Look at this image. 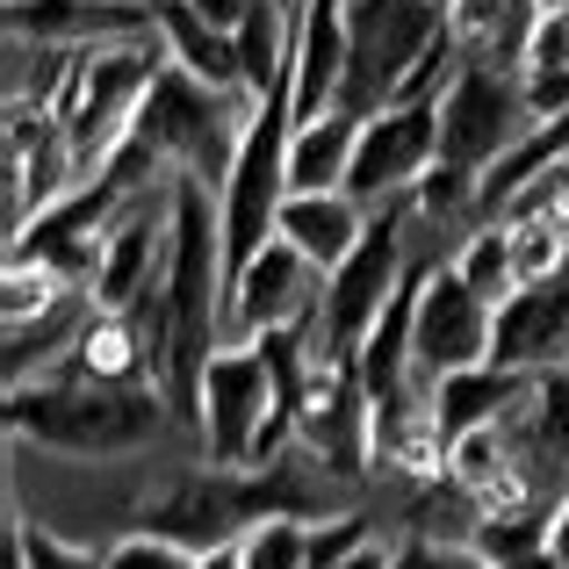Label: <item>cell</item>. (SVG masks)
I'll return each instance as SVG.
<instances>
[{
	"label": "cell",
	"mask_w": 569,
	"mask_h": 569,
	"mask_svg": "<svg viewBox=\"0 0 569 569\" xmlns=\"http://www.w3.org/2000/svg\"><path fill=\"white\" fill-rule=\"evenodd\" d=\"M167 389L152 382H87L72 368L58 376H22L8 382L0 426L8 440L43 447V455H72V461H123L144 455L167 426Z\"/></svg>",
	"instance_id": "1"
},
{
	"label": "cell",
	"mask_w": 569,
	"mask_h": 569,
	"mask_svg": "<svg viewBox=\"0 0 569 569\" xmlns=\"http://www.w3.org/2000/svg\"><path fill=\"white\" fill-rule=\"evenodd\" d=\"M238 130L231 123V94H217V87H202L188 66H159L152 94L138 101V116H130V130L116 138V152L101 159L94 173H109L123 194H144V188H167L173 173H194V181L223 188V173H231V152H238Z\"/></svg>",
	"instance_id": "2"
},
{
	"label": "cell",
	"mask_w": 569,
	"mask_h": 569,
	"mask_svg": "<svg viewBox=\"0 0 569 569\" xmlns=\"http://www.w3.org/2000/svg\"><path fill=\"white\" fill-rule=\"evenodd\" d=\"M274 512L325 519V483L296 461H267V469H223V461H188V469H159L138 498V527H159L188 548L238 541Z\"/></svg>",
	"instance_id": "3"
},
{
	"label": "cell",
	"mask_w": 569,
	"mask_h": 569,
	"mask_svg": "<svg viewBox=\"0 0 569 569\" xmlns=\"http://www.w3.org/2000/svg\"><path fill=\"white\" fill-rule=\"evenodd\" d=\"M159 66H167V43H159V37L80 43V51H66L51 66V80H43L37 94H43V109L58 116V130H66L72 167H80V173H94L101 159L116 152V138L130 130L138 101L152 94Z\"/></svg>",
	"instance_id": "4"
},
{
	"label": "cell",
	"mask_w": 569,
	"mask_h": 569,
	"mask_svg": "<svg viewBox=\"0 0 569 569\" xmlns=\"http://www.w3.org/2000/svg\"><path fill=\"white\" fill-rule=\"evenodd\" d=\"M397 281H403V209L389 202V209L368 217L361 246H353L347 260L325 274V296H318V353L353 361V353H361V339L376 332V318L389 310Z\"/></svg>",
	"instance_id": "5"
},
{
	"label": "cell",
	"mask_w": 569,
	"mask_h": 569,
	"mask_svg": "<svg viewBox=\"0 0 569 569\" xmlns=\"http://www.w3.org/2000/svg\"><path fill=\"white\" fill-rule=\"evenodd\" d=\"M527 123L533 116H527L519 80H505L490 58H461L455 80L440 87V167L476 173V188H483V173L512 152Z\"/></svg>",
	"instance_id": "6"
},
{
	"label": "cell",
	"mask_w": 569,
	"mask_h": 569,
	"mask_svg": "<svg viewBox=\"0 0 569 569\" xmlns=\"http://www.w3.org/2000/svg\"><path fill=\"white\" fill-rule=\"evenodd\" d=\"M194 432L223 469H246L260 432H274V368L252 339H223L209 353L202 389H194Z\"/></svg>",
	"instance_id": "7"
},
{
	"label": "cell",
	"mask_w": 569,
	"mask_h": 569,
	"mask_svg": "<svg viewBox=\"0 0 569 569\" xmlns=\"http://www.w3.org/2000/svg\"><path fill=\"white\" fill-rule=\"evenodd\" d=\"M440 29H447L440 0H353V51H347V94H339V109L376 116Z\"/></svg>",
	"instance_id": "8"
},
{
	"label": "cell",
	"mask_w": 569,
	"mask_h": 569,
	"mask_svg": "<svg viewBox=\"0 0 569 569\" xmlns=\"http://www.w3.org/2000/svg\"><path fill=\"white\" fill-rule=\"evenodd\" d=\"M296 440L318 461L325 476H368L376 469V403H368V382L353 361L339 353H318L303 382V403H296Z\"/></svg>",
	"instance_id": "9"
},
{
	"label": "cell",
	"mask_w": 569,
	"mask_h": 569,
	"mask_svg": "<svg viewBox=\"0 0 569 569\" xmlns=\"http://www.w3.org/2000/svg\"><path fill=\"white\" fill-rule=\"evenodd\" d=\"M130 194L109 181V173H87L66 194L37 209L29 223L8 231V260H43L72 281V289H94V267H101V238H109V217L123 209Z\"/></svg>",
	"instance_id": "10"
},
{
	"label": "cell",
	"mask_w": 569,
	"mask_h": 569,
	"mask_svg": "<svg viewBox=\"0 0 569 569\" xmlns=\"http://www.w3.org/2000/svg\"><path fill=\"white\" fill-rule=\"evenodd\" d=\"M432 159H440V101H382L376 116H361L347 194H361L368 209H389L426 181Z\"/></svg>",
	"instance_id": "11"
},
{
	"label": "cell",
	"mask_w": 569,
	"mask_h": 569,
	"mask_svg": "<svg viewBox=\"0 0 569 569\" xmlns=\"http://www.w3.org/2000/svg\"><path fill=\"white\" fill-rule=\"evenodd\" d=\"M167 246H173V181L130 194L109 217V238H101V267H94V303L101 310H138L144 296L167 274Z\"/></svg>",
	"instance_id": "12"
},
{
	"label": "cell",
	"mask_w": 569,
	"mask_h": 569,
	"mask_svg": "<svg viewBox=\"0 0 569 569\" xmlns=\"http://www.w3.org/2000/svg\"><path fill=\"white\" fill-rule=\"evenodd\" d=\"M490 325L498 310L461 281V267H426L418 281V325H411V347H418V376L440 382L455 368H483L490 361Z\"/></svg>",
	"instance_id": "13"
},
{
	"label": "cell",
	"mask_w": 569,
	"mask_h": 569,
	"mask_svg": "<svg viewBox=\"0 0 569 569\" xmlns=\"http://www.w3.org/2000/svg\"><path fill=\"white\" fill-rule=\"evenodd\" d=\"M318 296H325V267L274 231L238 267L231 296H223V325L231 332H267V325H289V318H318Z\"/></svg>",
	"instance_id": "14"
},
{
	"label": "cell",
	"mask_w": 569,
	"mask_h": 569,
	"mask_svg": "<svg viewBox=\"0 0 569 569\" xmlns=\"http://www.w3.org/2000/svg\"><path fill=\"white\" fill-rule=\"evenodd\" d=\"M8 43L37 51H80V43H116V37H159L152 0H8Z\"/></svg>",
	"instance_id": "15"
},
{
	"label": "cell",
	"mask_w": 569,
	"mask_h": 569,
	"mask_svg": "<svg viewBox=\"0 0 569 569\" xmlns=\"http://www.w3.org/2000/svg\"><path fill=\"white\" fill-rule=\"evenodd\" d=\"M347 51H353V0H303L289 22V94L296 123L339 109L347 94Z\"/></svg>",
	"instance_id": "16"
},
{
	"label": "cell",
	"mask_w": 569,
	"mask_h": 569,
	"mask_svg": "<svg viewBox=\"0 0 569 569\" xmlns=\"http://www.w3.org/2000/svg\"><path fill=\"white\" fill-rule=\"evenodd\" d=\"M490 361L519 368V376H541V368L569 361V274L556 281H527L498 303L490 325Z\"/></svg>",
	"instance_id": "17"
},
{
	"label": "cell",
	"mask_w": 569,
	"mask_h": 569,
	"mask_svg": "<svg viewBox=\"0 0 569 569\" xmlns=\"http://www.w3.org/2000/svg\"><path fill=\"white\" fill-rule=\"evenodd\" d=\"M519 432L512 418L476 426L447 447V483L469 498V512H527V469H519Z\"/></svg>",
	"instance_id": "18"
},
{
	"label": "cell",
	"mask_w": 569,
	"mask_h": 569,
	"mask_svg": "<svg viewBox=\"0 0 569 569\" xmlns=\"http://www.w3.org/2000/svg\"><path fill=\"white\" fill-rule=\"evenodd\" d=\"M368 217H376V209H368L361 194H347V188H289V202H281V217H274V231L289 238L296 252H310L325 274H332V267L347 260L353 246H361Z\"/></svg>",
	"instance_id": "19"
},
{
	"label": "cell",
	"mask_w": 569,
	"mask_h": 569,
	"mask_svg": "<svg viewBox=\"0 0 569 569\" xmlns=\"http://www.w3.org/2000/svg\"><path fill=\"white\" fill-rule=\"evenodd\" d=\"M527 389H533V376H519V368H498V361H483V368H455V376L426 382V403H432V426H440V440L455 447L461 432H476V426H498V418H512L519 403H527Z\"/></svg>",
	"instance_id": "20"
},
{
	"label": "cell",
	"mask_w": 569,
	"mask_h": 569,
	"mask_svg": "<svg viewBox=\"0 0 569 569\" xmlns=\"http://www.w3.org/2000/svg\"><path fill=\"white\" fill-rule=\"evenodd\" d=\"M152 22H159V43H167L173 66H188L202 87L217 94H238L246 87V66H238V37L188 8V0H152Z\"/></svg>",
	"instance_id": "21"
},
{
	"label": "cell",
	"mask_w": 569,
	"mask_h": 569,
	"mask_svg": "<svg viewBox=\"0 0 569 569\" xmlns=\"http://www.w3.org/2000/svg\"><path fill=\"white\" fill-rule=\"evenodd\" d=\"M66 368L87 376V382H152V353H144L138 310H101L94 303L87 325H80V339H72V353H66Z\"/></svg>",
	"instance_id": "22"
},
{
	"label": "cell",
	"mask_w": 569,
	"mask_h": 569,
	"mask_svg": "<svg viewBox=\"0 0 569 569\" xmlns=\"http://www.w3.org/2000/svg\"><path fill=\"white\" fill-rule=\"evenodd\" d=\"M353 144H361V116L353 109H325L310 123L289 130V188H347Z\"/></svg>",
	"instance_id": "23"
},
{
	"label": "cell",
	"mask_w": 569,
	"mask_h": 569,
	"mask_svg": "<svg viewBox=\"0 0 569 569\" xmlns=\"http://www.w3.org/2000/svg\"><path fill=\"white\" fill-rule=\"evenodd\" d=\"M87 310H94V296H87V289H72V296H58V303L43 310V318L8 325V382L37 376V361H51V353H72V339H80Z\"/></svg>",
	"instance_id": "24"
},
{
	"label": "cell",
	"mask_w": 569,
	"mask_h": 569,
	"mask_svg": "<svg viewBox=\"0 0 569 569\" xmlns=\"http://www.w3.org/2000/svg\"><path fill=\"white\" fill-rule=\"evenodd\" d=\"M512 432L527 440V455H541V461H556V469H569V361L533 376L527 403L512 411Z\"/></svg>",
	"instance_id": "25"
},
{
	"label": "cell",
	"mask_w": 569,
	"mask_h": 569,
	"mask_svg": "<svg viewBox=\"0 0 569 569\" xmlns=\"http://www.w3.org/2000/svg\"><path fill=\"white\" fill-rule=\"evenodd\" d=\"M455 267H461V281H469V289L483 296L490 310H498L505 296L519 289V252H512V223H505V217H483V223H476V231H469V246L455 252Z\"/></svg>",
	"instance_id": "26"
},
{
	"label": "cell",
	"mask_w": 569,
	"mask_h": 569,
	"mask_svg": "<svg viewBox=\"0 0 569 569\" xmlns=\"http://www.w3.org/2000/svg\"><path fill=\"white\" fill-rule=\"evenodd\" d=\"M8 569H109V556L66 541V533L43 527V519L8 512Z\"/></svg>",
	"instance_id": "27"
},
{
	"label": "cell",
	"mask_w": 569,
	"mask_h": 569,
	"mask_svg": "<svg viewBox=\"0 0 569 569\" xmlns=\"http://www.w3.org/2000/svg\"><path fill=\"white\" fill-rule=\"evenodd\" d=\"M505 223H512V252H519V289L569 274V223L548 217H505Z\"/></svg>",
	"instance_id": "28"
},
{
	"label": "cell",
	"mask_w": 569,
	"mask_h": 569,
	"mask_svg": "<svg viewBox=\"0 0 569 569\" xmlns=\"http://www.w3.org/2000/svg\"><path fill=\"white\" fill-rule=\"evenodd\" d=\"M238 541H246V569H310V519L303 512H274L252 533H238Z\"/></svg>",
	"instance_id": "29"
},
{
	"label": "cell",
	"mask_w": 569,
	"mask_h": 569,
	"mask_svg": "<svg viewBox=\"0 0 569 569\" xmlns=\"http://www.w3.org/2000/svg\"><path fill=\"white\" fill-rule=\"evenodd\" d=\"M58 296H72V281L58 274V267H43V260H8V296H0V318H8V325L43 318Z\"/></svg>",
	"instance_id": "30"
},
{
	"label": "cell",
	"mask_w": 569,
	"mask_h": 569,
	"mask_svg": "<svg viewBox=\"0 0 569 569\" xmlns=\"http://www.w3.org/2000/svg\"><path fill=\"white\" fill-rule=\"evenodd\" d=\"M447 37L469 58H490L512 37V0H447Z\"/></svg>",
	"instance_id": "31"
},
{
	"label": "cell",
	"mask_w": 569,
	"mask_h": 569,
	"mask_svg": "<svg viewBox=\"0 0 569 569\" xmlns=\"http://www.w3.org/2000/svg\"><path fill=\"white\" fill-rule=\"evenodd\" d=\"M101 556H109V569H194V548L173 541V533H159V527L123 533V541H109Z\"/></svg>",
	"instance_id": "32"
},
{
	"label": "cell",
	"mask_w": 569,
	"mask_h": 569,
	"mask_svg": "<svg viewBox=\"0 0 569 569\" xmlns=\"http://www.w3.org/2000/svg\"><path fill=\"white\" fill-rule=\"evenodd\" d=\"M541 66H569V0H548L519 37V72H541Z\"/></svg>",
	"instance_id": "33"
},
{
	"label": "cell",
	"mask_w": 569,
	"mask_h": 569,
	"mask_svg": "<svg viewBox=\"0 0 569 569\" xmlns=\"http://www.w3.org/2000/svg\"><path fill=\"white\" fill-rule=\"evenodd\" d=\"M411 209L426 223H440V217H461V209H476V173H461V167H440L432 159V173L411 188Z\"/></svg>",
	"instance_id": "34"
},
{
	"label": "cell",
	"mask_w": 569,
	"mask_h": 569,
	"mask_svg": "<svg viewBox=\"0 0 569 569\" xmlns=\"http://www.w3.org/2000/svg\"><path fill=\"white\" fill-rule=\"evenodd\" d=\"M376 519L368 512H325V519H310V569H332V562H347L361 541H376Z\"/></svg>",
	"instance_id": "35"
},
{
	"label": "cell",
	"mask_w": 569,
	"mask_h": 569,
	"mask_svg": "<svg viewBox=\"0 0 569 569\" xmlns=\"http://www.w3.org/2000/svg\"><path fill=\"white\" fill-rule=\"evenodd\" d=\"M188 8L202 14V22H217V29H231V37H238V22L252 14V0H188Z\"/></svg>",
	"instance_id": "36"
},
{
	"label": "cell",
	"mask_w": 569,
	"mask_h": 569,
	"mask_svg": "<svg viewBox=\"0 0 569 569\" xmlns=\"http://www.w3.org/2000/svg\"><path fill=\"white\" fill-rule=\"evenodd\" d=\"M194 569H246V541H209V548H194Z\"/></svg>",
	"instance_id": "37"
},
{
	"label": "cell",
	"mask_w": 569,
	"mask_h": 569,
	"mask_svg": "<svg viewBox=\"0 0 569 569\" xmlns=\"http://www.w3.org/2000/svg\"><path fill=\"white\" fill-rule=\"evenodd\" d=\"M332 569H397V548H389V541H361L347 562H332Z\"/></svg>",
	"instance_id": "38"
},
{
	"label": "cell",
	"mask_w": 569,
	"mask_h": 569,
	"mask_svg": "<svg viewBox=\"0 0 569 569\" xmlns=\"http://www.w3.org/2000/svg\"><path fill=\"white\" fill-rule=\"evenodd\" d=\"M548 541H556V556H562V569H569V498L548 512Z\"/></svg>",
	"instance_id": "39"
},
{
	"label": "cell",
	"mask_w": 569,
	"mask_h": 569,
	"mask_svg": "<svg viewBox=\"0 0 569 569\" xmlns=\"http://www.w3.org/2000/svg\"><path fill=\"white\" fill-rule=\"evenodd\" d=\"M541 8H548V0H512V37H527V22H533Z\"/></svg>",
	"instance_id": "40"
},
{
	"label": "cell",
	"mask_w": 569,
	"mask_h": 569,
	"mask_svg": "<svg viewBox=\"0 0 569 569\" xmlns=\"http://www.w3.org/2000/svg\"><path fill=\"white\" fill-rule=\"evenodd\" d=\"M281 8H289V22H296V8H303V0H281Z\"/></svg>",
	"instance_id": "41"
},
{
	"label": "cell",
	"mask_w": 569,
	"mask_h": 569,
	"mask_svg": "<svg viewBox=\"0 0 569 569\" xmlns=\"http://www.w3.org/2000/svg\"><path fill=\"white\" fill-rule=\"evenodd\" d=\"M440 8H447V0H440Z\"/></svg>",
	"instance_id": "42"
}]
</instances>
